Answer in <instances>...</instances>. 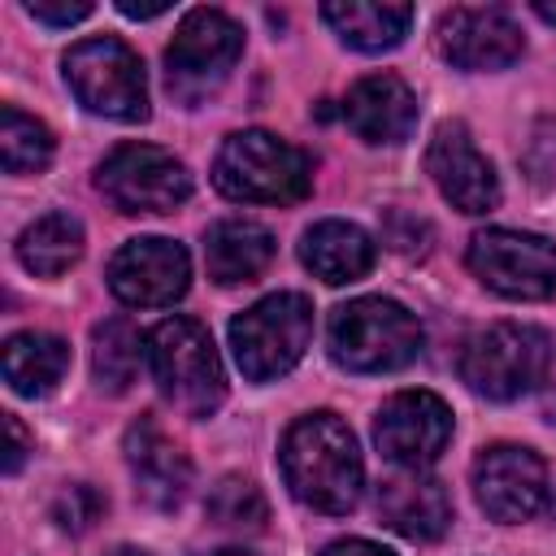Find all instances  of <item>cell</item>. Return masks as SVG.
Segmentation results:
<instances>
[{"label": "cell", "mask_w": 556, "mask_h": 556, "mask_svg": "<svg viewBox=\"0 0 556 556\" xmlns=\"http://www.w3.org/2000/svg\"><path fill=\"white\" fill-rule=\"evenodd\" d=\"M278 465H282L291 495L317 513L339 517V513L356 508V500H361L365 465H361L348 421H339L334 413L295 417L282 434Z\"/></svg>", "instance_id": "cell-1"}, {"label": "cell", "mask_w": 556, "mask_h": 556, "mask_svg": "<svg viewBox=\"0 0 556 556\" xmlns=\"http://www.w3.org/2000/svg\"><path fill=\"white\" fill-rule=\"evenodd\" d=\"M213 187L243 204H295L313 187V165L295 143L269 130H239L213 161Z\"/></svg>", "instance_id": "cell-2"}, {"label": "cell", "mask_w": 556, "mask_h": 556, "mask_svg": "<svg viewBox=\"0 0 556 556\" xmlns=\"http://www.w3.org/2000/svg\"><path fill=\"white\" fill-rule=\"evenodd\" d=\"M460 382L473 395L486 400H521L534 391L552 369V339L539 326L521 321H495L486 330H473L460 348Z\"/></svg>", "instance_id": "cell-3"}, {"label": "cell", "mask_w": 556, "mask_h": 556, "mask_svg": "<svg viewBox=\"0 0 556 556\" xmlns=\"http://www.w3.org/2000/svg\"><path fill=\"white\" fill-rule=\"evenodd\" d=\"M148 369L169 404L191 417H208L226 400V374L208 330L191 317H165L148 330Z\"/></svg>", "instance_id": "cell-4"}, {"label": "cell", "mask_w": 556, "mask_h": 556, "mask_svg": "<svg viewBox=\"0 0 556 556\" xmlns=\"http://www.w3.org/2000/svg\"><path fill=\"white\" fill-rule=\"evenodd\" d=\"M421 352L417 317L382 295L352 300L330 317V361L352 374H391Z\"/></svg>", "instance_id": "cell-5"}, {"label": "cell", "mask_w": 556, "mask_h": 556, "mask_svg": "<svg viewBox=\"0 0 556 556\" xmlns=\"http://www.w3.org/2000/svg\"><path fill=\"white\" fill-rule=\"evenodd\" d=\"M313 339V304L300 291H278L256 300L248 313L230 321V352L243 378L269 382L300 365Z\"/></svg>", "instance_id": "cell-6"}, {"label": "cell", "mask_w": 556, "mask_h": 556, "mask_svg": "<svg viewBox=\"0 0 556 556\" xmlns=\"http://www.w3.org/2000/svg\"><path fill=\"white\" fill-rule=\"evenodd\" d=\"M65 83L87 113L113 122H143L148 117V78L143 61L113 35L83 39L65 52Z\"/></svg>", "instance_id": "cell-7"}, {"label": "cell", "mask_w": 556, "mask_h": 556, "mask_svg": "<svg viewBox=\"0 0 556 556\" xmlns=\"http://www.w3.org/2000/svg\"><path fill=\"white\" fill-rule=\"evenodd\" d=\"M96 187L117 213H174L191 195V174L156 143H122L100 161Z\"/></svg>", "instance_id": "cell-8"}, {"label": "cell", "mask_w": 556, "mask_h": 556, "mask_svg": "<svg viewBox=\"0 0 556 556\" xmlns=\"http://www.w3.org/2000/svg\"><path fill=\"white\" fill-rule=\"evenodd\" d=\"M243 56V30L235 17H226L222 9H191L169 48H165V78L169 91L178 100H200L204 91H213L235 61Z\"/></svg>", "instance_id": "cell-9"}, {"label": "cell", "mask_w": 556, "mask_h": 556, "mask_svg": "<svg viewBox=\"0 0 556 556\" xmlns=\"http://www.w3.org/2000/svg\"><path fill=\"white\" fill-rule=\"evenodd\" d=\"M469 269L504 300L556 295V243L526 230H478L469 239Z\"/></svg>", "instance_id": "cell-10"}, {"label": "cell", "mask_w": 556, "mask_h": 556, "mask_svg": "<svg viewBox=\"0 0 556 556\" xmlns=\"http://www.w3.org/2000/svg\"><path fill=\"white\" fill-rule=\"evenodd\" d=\"M187 282H191L187 248L161 235L130 239L109 261V291L135 308H165L187 295Z\"/></svg>", "instance_id": "cell-11"}, {"label": "cell", "mask_w": 556, "mask_h": 556, "mask_svg": "<svg viewBox=\"0 0 556 556\" xmlns=\"http://www.w3.org/2000/svg\"><path fill=\"white\" fill-rule=\"evenodd\" d=\"M473 495L491 521H530L547 504V465L521 443H495L473 460Z\"/></svg>", "instance_id": "cell-12"}, {"label": "cell", "mask_w": 556, "mask_h": 556, "mask_svg": "<svg viewBox=\"0 0 556 556\" xmlns=\"http://www.w3.org/2000/svg\"><path fill=\"white\" fill-rule=\"evenodd\" d=\"M452 439V408L434 391H400L374 417V443L400 469H426Z\"/></svg>", "instance_id": "cell-13"}, {"label": "cell", "mask_w": 556, "mask_h": 556, "mask_svg": "<svg viewBox=\"0 0 556 556\" xmlns=\"http://www.w3.org/2000/svg\"><path fill=\"white\" fill-rule=\"evenodd\" d=\"M426 169L443 200L460 213H491L500 204V178L495 165L473 148L469 130L460 122H443L426 148Z\"/></svg>", "instance_id": "cell-14"}, {"label": "cell", "mask_w": 556, "mask_h": 556, "mask_svg": "<svg viewBox=\"0 0 556 556\" xmlns=\"http://www.w3.org/2000/svg\"><path fill=\"white\" fill-rule=\"evenodd\" d=\"M526 39L521 26L504 13V9H473L460 4L452 13H443L439 22V52L456 65V70H504L521 56Z\"/></svg>", "instance_id": "cell-15"}, {"label": "cell", "mask_w": 556, "mask_h": 556, "mask_svg": "<svg viewBox=\"0 0 556 556\" xmlns=\"http://www.w3.org/2000/svg\"><path fill=\"white\" fill-rule=\"evenodd\" d=\"M378 517L413 539V543H434L447 526H452V495L439 478L421 473V469H400L391 478L378 482Z\"/></svg>", "instance_id": "cell-16"}, {"label": "cell", "mask_w": 556, "mask_h": 556, "mask_svg": "<svg viewBox=\"0 0 556 556\" xmlns=\"http://www.w3.org/2000/svg\"><path fill=\"white\" fill-rule=\"evenodd\" d=\"M126 465L139 482V495L152 504V508H174L182 504L187 486H191V460L187 452L152 421V417H139L130 430H126Z\"/></svg>", "instance_id": "cell-17"}, {"label": "cell", "mask_w": 556, "mask_h": 556, "mask_svg": "<svg viewBox=\"0 0 556 556\" xmlns=\"http://www.w3.org/2000/svg\"><path fill=\"white\" fill-rule=\"evenodd\" d=\"M343 117L365 143H404L417 126V96L395 74H369L348 91Z\"/></svg>", "instance_id": "cell-18"}, {"label": "cell", "mask_w": 556, "mask_h": 556, "mask_svg": "<svg viewBox=\"0 0 556 556\" xmlns=\"http://www.w3.org/2000/svg\"><path fill=\"white\" fill-rule=\"evenodd\" d=\"M269 261H274V235L261 222L230 217L204 235V265H208V278L222 287L261 278Z\"/></svg>", "instance_id": "cell-19"}, {"label": "cell", "mask_w": 556, "mask_h": 556, "mask_svg": "<svg viewBox=\"0 0 556 556\" xmlns=\"http://www.w3.org/2000/svg\"><path fill=\"white\" fill-rule=\"evenodd\" d=\"M374 256H378L374 239L352 222H317L300 239V261L330 287L365 278L374 269Z\"/></svg>", "instance_id": "cell-20"}, {"label": "cell", "mask_w": 556, "mask_h": 556, "mask_svg": "<svg viewBox=\"0 0 556 556\" xmlns=\"http://www.w3.org/2000/svg\"><path fill=\"white\" fill-rule=\"evenodd\" d=\"M326 26L356 52H387L413 26V4H378V0H339L321 4Z\"/></svg>", "instance_id": "cell-21"}, {"label": "cell", "mask_w": 556, "mask_h": 556, "mask_svg": "<svg viewBox=\"0 0 556 556\" xmlns=\"http://www.w3.org/2000/svg\"><path fill=\"white\" fill-rule=\"evenodd\" d=\"M70 369V348L56 334L22 330L4 343V382L17 395H48Z\"/></svg>", "instance_id": "cell-22"}, {"label": "cell", "mask_w": 556, "mask_h": 556, "mask_svg": "<svg viewBox=\"0 0 556 556\" xmlns=\"http://www.w3.org/2000/svg\"><path fill=\"white\" fill-rule=\"evenodd\" d=\"M83 256V222L74 213H43L17 235V261L35 278H61Z\"/></svg>", "instance_id": "cell-23"}, {"label": "cell", "mask_w": 556, "mask_h": 556, "mask_svg": "<svg viewBox=\"0 0 556 556\" xmlns=\"http://www.w3.org/2000/svg\"><path fill=\"white\" fill-rule=\"evenodd\" d=\"M139 361H148V348L139 339V330L126 321V317H109L96 326L91 334V369H96V382L104 391H126L139 374Z\"/></svg>", "instance_id": "cell-24"}, {"label": "cell", "mask_w": 556, "mask_h": 556, "mask_svg": "<svg viewBox=\"0 0 556 556\" xmlns=\"http://www.w3.org/2000/svg\"><path fill=\"white\" fill-rule=\"evenodd\" d=\"M0 161H4L9 174H39L52 161V130L39 117L4 104V113H0Z\"/></svg>", "instance_id": "cell-25"}, {"label": "cell", "mask_w": 556, "mask_h": 556, "mask_svg": "<svg viewBox=\"0 0 556 556\" xmlns=\"http://www.w3.org/2000/svg\"><path fill=\"white\" fill-rule=\"evenodd\" d=\"M204 508H208V517H213L222 530H239V534H243V530L256 534V530L265 526V517H269L265 495H261L248 478H222V482L208 491Z\"/></svg>", "instance_id": "cell-26"}, {"label": "cell", "mask_w": 556, "mask_h": 556, "mask_svg": "<svg viewBox=\"0 0 556 556\" xmlns=\"http://www.w3.org/2000/svg\"><path fill=\"white\" fill-rule=\"evenodd\" d=\"M100 513H104V495H100L96 486H87V482H74V486H65V491L52 500V521H56L61 530H70V534L91 530V526L100 521Z\"/></svg>", "instance_id": "cell-27"}, {"label": "cell", "mask_w": 556, "mask_h": 556, "mask_svg": "<svg viewBox=\"0 0 556 556\" xmlns=\"http://www.w3.org/2000/svg\"><path fill=\"white\" fill-rule=\"evenodd\" d=\"M382 235H387V243H391L395 252H426L430 226H426L421 217H408V213L391 208V213H387V222H382Z\"/></svg>", "instance_id": "cell-28"}, {"label": "cell", "mask_w": 556, "mask_h": 556, "mask_svg": "<svg viewBox=\"0 0 556 556\" xmlns=\"http://www.w3.org/2000/svg\"><path fill=\"white\" fill-rule=\"evenodd\" d=\"M26 13L35 17V22H43V26H74V22H83V17H91V4L87 0H61V4H52V0H26Z\"/></svg>", "instance_id": "cell-29"}, {"label": "cell", "mask_w": 556, "mask_h": 556, "mask_svg": "<svg viewBox=\"0 0 556 556\" xmlns=\"http://www.w3.org/2000/svg\"><path fill=\"white\" fill-rule=\"evenodd\" d=\"M4 430H9V452H4V473H17L22 469V456H26V430L13 413H4Z\"/></svg>", "instance_id": "cell-30"}, {"label": "cell", "mask_w": 556, "mask_h": 556, "mask_svg": "<svg viewBox=\"0 0 556 556\" xmlns=\"http://www.w3.org/2000/svg\"><path fill=\"white\" fill-rule=\"evenodd\" d=\"M321 556H395V552H387V547H378V543H369V539H339V543H330Z\"/></svg>", "instance_id": "cell-31"}, {"label": "cell", "mask_w": 556, "mask_h": 556, "mask_svg": "<svg viewBox=\"0 0 556 556\" xmlns=\"http://www.w3.org/2000/svg\"><path fill=\"white\" fill-rule=\"evenodd\" d=\"M165 9H169L165 0H161V4H135V0H122V4H117L122 17H139V22H143V17H161Z\"/></svg>", "instance_id": "cell-32"}, {"label": "cell", "mask_w": 556, "mask_h": 556, "mask_svg": "<svg viewBox=\"0 0 556 556\" xmlns=\"http://www.w3.org/2000/svg\"><path fill=\"white\" fill-rule=\"evenodd\" d=\"M534 13H539L543 22H556V4H552V0H534Z\"/></svg>", "instance_id": "cell-33"}, {"label": "cell", "mask_w": 556, "mask_h": 556, "mask_svg": "<svg viewBox=\"0 0 556 556\" xmlns=\"http://www.w3.org/2000/svg\"><path fill=\"white\" fill-rule=\"evenodd\" d=\"M543 417L556 426V387H552V391H547V400H543Z\"/></svg>", "instance_id": "cell-34"}, {"label": "cell", "mask_w": 556, "mask_h": 556, "mask_svg": "<svg viewBox=\"0 0 556 556\" xmlns=\"http://www.w3.org/2000/svg\"><path fill=\"white\" fill-rule=\"evenodd\" d=\"M208 556H252V552H243V547H222V552H208Z\"/></svg>", "instance_id": "cell-35"}, {"label": "cell", "mask_w": 556, "mask_h": 556, "mask_svg": "<svg viewBox=\"0 0 556 556\" xmlns=\"http://www.w3.org/2000/svg\"><path fill=\"white\" fill-rule=\"evenodd\" d=\"M109 556H143V552H139V547H113Z\"/></svg>", "instance_id": "cell-36"}]
</instances>
